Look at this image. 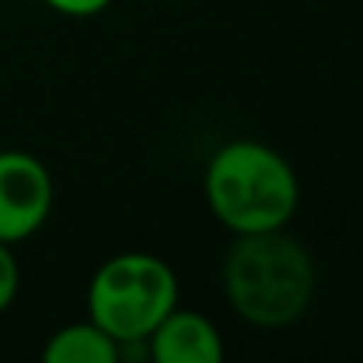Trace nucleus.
Here are the masks:
<instances>
[{"instance_id":"nucleus-6","label":"nucleus","mask_w":363,"mask_h":363,"mask_svg":"<svg viewBox=\"0 0 363 363\" xmlns=\"http://www.w3.org/2000/svg\"><path fill=\"white\" fill-rule=\"evenodd\" d=\"M45 363H118L121 347L93 319L57 328L42 351Z\"/></svg>"},{"instance_id":"nucleus-2","label":"nucleus","mask_w":363,"mask_h":363,"mask_svg":"<svg viewBox=\"0 0 363 363\" xmlns=\"http://www.w3.org/2000/svg\"><path fill=\"white\" fill-rule=\"evenodd\" d=\"M204 201L230 233L284 230L300 207V179L290 160L262 140H230L204 169Z\"/></svg>"},{"instance_id":"nucleus-1","label":"nucleus","mask_w":363,"mask_h":363,"mask_svg":"<svg viewBox=\"0 0 363 363\" xmlns=\"http://www.w3.org/2000/svg\"><path fill=\"white\" fill-rule=\"evenodd\" d=\"M223 294L230 309L255 328H287L309 309L315 262L284 230L239 233L223 258Z\"/></svg>"},{"instance_id":"nucleus-4","label":"nucleus","mask_w":363,"mask_h":363,"mask_svg":"<svg viewBox=\"0 0 363 363\" xmlns=\"http://www.w3.org/2000/svg\"><path fill=\"white\" fill-rule=\"evenodd\" d=\"M55 204V182L38 157L0 150V242L16 245L35 236Z\"/></svg>"},{"instance_id":"nucleus-8","label":"nucleus","mask_w":363,"mask_h":363,"mask_svg":"<svg viewBox=\"0 0 363 363\" xmlns=\"http://www.w3.org/2000/svg\"><path fill=\"white\" fill-rule=\"evenodd\" d=\"M55 13L70 19H89V16H99L102 10L112 6V0H45Z\"/></svg>"},{"instance_id":"nucleus-3","label":"nucleus","mask_w":363,"mask_h":363,"mask_svg":"<svg viewBox=\"0 0 363 363\" xmlns=\"http://www.w3.org/2000/svg\"><path fill=\"white\" fill-rule=\"evenodd\" d=\"M179 306L172 264L150 252H121L96 268L86 290L89 319L118 347L144 345L150 332Z\"/></svg>"},{"instance_id":"nucleus-7","label":"nucleus","mask_w":363,"mask_h":363,"mask_svg":"<svg viewBox=\"0 0 363 363\" xmlns=\"http://www.w3.org/2000/svg\"><path fill=\"white\" fill-rule=\"evenodd\" d=\"M19 294V264L13 255V245L0 242V313L10 309V303Z\"/></svg>"},{"instance_id":"nucleus-5","label":"nucleus","mask_w":363,"mask_h":363,"mask_svg":"<svg viewBox=\"0 0 363 363\" xmlns=\"http://www.w3.org/2000/svg\"><path fill=\"white\" fill-rule=\"evenodd\" d=\"M144 345L153 363H220L226 357L220 328L204 313L182 306L153 328Z\"/></svg>"}]
</instances>
